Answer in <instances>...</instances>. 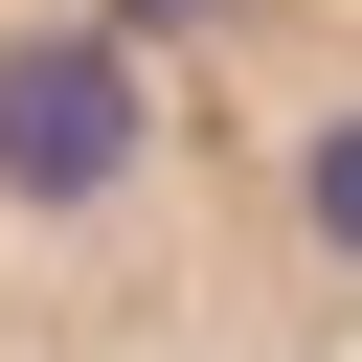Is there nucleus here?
Instances as JSON below:
<instances>
[{"label":"nucleus","instance_id":"f257e3e1","mask_svg":"<svg viewBox=\"0 0 362 362\" xmlns=\"http://www.w3.org/2000/svg\"><path fill=\"white\" fill-rule=\"evenodd\" d=\"M0 362H362V0H0Z\"/></svg>","mask_w":362,"mask_h":362}]
</instances>
